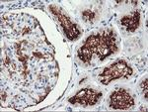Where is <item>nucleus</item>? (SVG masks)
Instances as JSON below:
<instances>
[{
    "instance_id": "nucleus-1",
    "label": "nucleus",
    "mask_w": 148,
    "mask_h": 112,
    "mask_svg": "<svg viewBox=\"0 0 148 112\" xmlns=\"http://www.w3.org/2000/svg\"><path fill=\"white\" fill-rule=\"evenodd\" d=\"M116 34L113 30H106L97 35L90 36L78 51V57L84 63H89L94 54L104 59L116 53Z\"/></svg>"
},
{
    "instance_id": "nucleus-2",
    "label": "nucleus",
    "mask_w": 148,
    "mask_h": 112,
    "mask_svg": "<svg viewBox=\"0 0 148 112\" xmlns=\"http://www.w3.org/2000/svg\"><path fill=\"white\" fill-rule=\"evenodd\" d=\"M131 73L132 70L128 66L127 64L123 61H119L105 68L99 75V80L103 84H109L112 80L121 77H128L131 75Z\"/></svg>"
},
{
    "instance_id": "nucleus-3",
    "label": "nucleus",
    "mask_w": 148,
    "mask_h": 112,
    "mask_svg": "<svg viewBox=\"0 0 148 112\" xmlns=\"http://www.w3.org/2000/svg\"><path fill=\"white\" fill-rule=\"evenodd\" d=\"M134 105L133 97L128 91H126L123 88H119L114 90L110 97V106L114 109H126L132 108Z\"/></svg>"
},
{
    "instance_id": "nucleus-4",
    "label": "nucleus",
    "mask_w": 148,
    "mask_h": 112,
    "mask_svg": "<svg viewBox=\"0 0 148 112\" xmlns=\"http://www.w3.org/2000/svg\"><path fill=\"white\" fill-rule=\"evenodd\" d=\"M49 8L52 11V13L56 16V18L58 19L59 23L61 24V27H62L65 35L68 37V39L70 40L76 39L80 35V31L78 30L77 26L71 22L69 17L61 10V8H58V7L56 6H51Z\"/></svg>"
},
{
    "instance_id": "nucleus-5",
    "label": "nucleus",
    "mask_w": 148,
    "mask_h": 112,
    "mask_svg": "<svg viewBox=\"0 0 148 112\" xmlns=\"http://www.w3.org/2000/svg\"><path fill=\"white\" fill-rule=\"evenodd\" d=\"M101 92H98L96 90L91 88H84L80 90L75 96L70 98V101L72 104H80L83 106H91L95 105L99 101L101 97Z\"/></svg>"
},
{
    "instance_id": "nucleus-6",
    "label": "nucleus",
    "mask_w": 148,
    "mask_h": 112,
    "mask_svg": "<svg viewBox=\"0 0 148 112\" xmlns=\"http://www.w3.org/2000/svg\"><path fill=\"white\" fill-rule=\"evenodd\" d=\"M139 20H140V13L138 11H134L130 15L123 16L121 18V22L126 28L127 32H134L138 28V26H139Z\"/></svg>"
},
{
    "instance_id": "nucleus-7",
    "label": "nucleus",
    "mask_w": 148,
    "mask_h": 112,
    "mask_svg": "<svg viewBox=\"0 0 148 112\" xmlns=\"http://www.w3.org/2000/svg\"><path fill=\"white\" fill-rule=\"evenodd\" d=\"M83 16H84V19L85 20H89V21H93V19L96 17L94 12L92 11H85L83 12Z\"/></svg>"
},
{
    "instance_id": "nucleus-8",
    "label": "nucleus",
    "mask_w": 148,
    "mask_h": 112,
    "mask_svg": "<svg viewBox=\"0 0 148 112\" xmlns=\"http://www.w3.org/2000/svg\"><path fill=\"white\" fill-rule=\"evenodd\" d=\"M147 82H148V80H147V77H146L141 83V88L143 90V94H144V96L146 99H147Z\"/></svg>"
}]
</instances>
